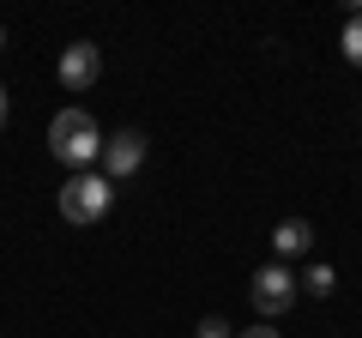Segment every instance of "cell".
Listing matches in <instances>:
<instances>
[{
	"label": "cell",
	"mask_w": 362,
	"mask_h": 338,
	"mask_svg": "<svg viewBox=\"0 0 362 338\" xmlns=\"http://www.w3.org/2000/svg\"><path fill=\"white\" fill-rule=\"evenodd\" d=\"M235 338H278V326H272V320H259V326H247V332H235Z\"/></svg>",
	"instance_id": "30bf717a"
},
{
	"label": "cell",
	"mask_w": 362,
	"mask_h": 338,
	"mask_svg": "<svg viewBox=\"0 0 362 338\" xmlns=\"http://www.w3.org/2000/svg\"><path fill=\"white\" fill-rule=\"evenodd\" d=\"M0 127H6V91H0Z\"/></svg>",
	"instance_id": "8fae6325"
},
{
	"label": "cell",
	"mask_w": 362,
	"mask_h": 338,
	"mask_svg": "<svg viewBox=\"0 0 362 338\" xmlns=\"http://www.w3.org/2000/svg\"><path fill=\"white\" fill-rule=\"evenodd\" d=\"M145 163V133H115V139H103V175L109 182H127L133 169Z\"/></svg>",
	"instance_id": "5b68a950"
},
{
	"label": "cell",
	"mask_w": 362,
	"mask_h": 338,
	"mask_svg": "<svg viewBox=\"0 0 362 338\" xmlns=\"http://www.w3.org/2000/svg\"><path fill=\"white\" fill-rule=\"evenodd\" d=\"M247 296H254V308L272 320V314H284L290 302H296V278L272 260V266H259V272H254V290H247Z\"/></svg>",
	"instance_id": "3957f363"
},
{
	"label": "cell",
	"mask_w": 362,
	"mask_h": 338,
	"mask_svg": "<svg viewBox=\"0 0 362 338\" xmlns=\"http://www.w3.org/2000/svg\"><path fill=\"white\" fill-rule=\"evenodd\" d=\"M332 284H338L332 266H308V278H302V290H308V296H332Z\"/></svg>",
	"instance_id": "ba28073f"
},
{
	"label": "cell",
	"mask_w": 362,
	"mask_h": 338,
	"mask_svg": "<svg viewBox=\"0 0 362 338\" xmlns=\"http://www.w3.org/2000/svg\"><path fill=\"white\" fill-rule=\"evenodd\" d=\"M338 49H344V61H350V66H362V6L344 18V37H338Z\"/></svg>",
	"instance_id": "52a82bcc"
},
{
	"label": "cell",
	"mask_w": 362,
	"mask_h": 338,
	"mask_svg": "<svg viewBox=\"0 0 362 338\" xmlns=\"http://www.w3.org/2000/svg\"><path fill=\"white\" fill-rule=\"evenodd\" d=\"M199 338H235V332H230V320H218V314H206V320H199Z\"/></svg>",
	"instance_id": "9c48e42d"
},
{
	"label": "cell",
	"mask_w": 362,
	"mask_h": 338,
	"mask_svg": "<svg viewBox=\"0 0 362 338\" xmlns=\"http://www.w3.org/2000/svg\"><path fill=\"white\" fill-rule=\"evenodd\" d=\"M0 42H6V30H0Z\"/></svg>",
	"instance_id": "7c38bea8"
},
{
	"label": "cell",
	"mask_w": 362,
	"mask_h": 338,
	"mask_svg": "<svg viewBox=\"0 0 362 338\" xmlns=\"http://www.w3.org/2000/svg\"><path fill=\"white\" fill-rule=\"evenodd\" d=\"M97 73H103V54H97V42H73V49L61 54V91L78 97L97 85Z\"/></svg>",
	"instance_id": "277c9868"
},
{
	"label": "cell",
	"mask_w": 362,
	"mask_h": 338,
	"mask_svg": "<svg viewBox=\"0 0 362 338\" xmlns=\"http://www.w3.org/2000/svg\"><path fill=\"white\" fill-rule=\"evenodd\" d=\"M49 151L61 157L73 175H85L90 163H103V133H97V121H90L85 109H61V115L49 121Z\"/></svg>",
	"instance_id": "6da1fadb"
},
{
	"label": "cell",
	"mask_w": 362,
	"mask_h": 338,
	"mask_svg": "<svg viewBox=\"0 0 362 338\" xmlns=\"http://www.w3.org/2000/svg\"><path fill=\"white\" fill-rule=\"evenodd\" d=\"M109 199H115V182H109V175H97V169L66 175V187H61V218H66V223H97V218L109 211Z\"/></svg>",
	"instance_id": "7a4b0ae2"
},
{
	"label": "cell",
	"mask_w": 362,
	"mask_h": 338,
	"mask_svg": "<svg viewBox=\"0 0 362 338\" xmlns=\"http://www.w3.org/2000/svg\"><path fill=\"white\" fill-rule=\"evenodd\" d=\"M272 247H278V254H308L314 247V223L308 218H284L278 230H272Z\"/></svg>",
	"instance_id": "8992f818"
}]
</instances>
